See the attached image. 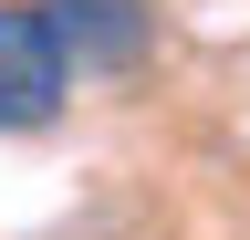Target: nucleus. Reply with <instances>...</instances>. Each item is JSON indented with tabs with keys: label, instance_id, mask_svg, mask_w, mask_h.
<instances>
[{
	"label": "nucleus",
	"instance_id": "f03ea898",
	"mask_svg": "<svg viewBox=\"0 0 250 240\" xmlns=\"http://www.w3.org/2000/svg\"><path fill=\"white\" fill-rule=\"evenodd\" d=\"M42 11H52L62 52H73V73H125L156 42V0H42Z\"/></svg>",
	"mask_w": 250,
	"mask_h": 240
},
{
	"label": "nucleus",
	"instance_id": "f257e3e1",
	"mask_svg": "<svg viewBox=\"0 0 250 240\" xmlns=\"http://www.w3.org/2000/svg\"><path fill=\"white\" fill-rule=\"evenodd\" d=\"M62 94H73V52H62L42 0H0V136L52 126Z\"/></svg>",
	"mask_w": 250,
	"mask_h": 240
}]
</instances>
